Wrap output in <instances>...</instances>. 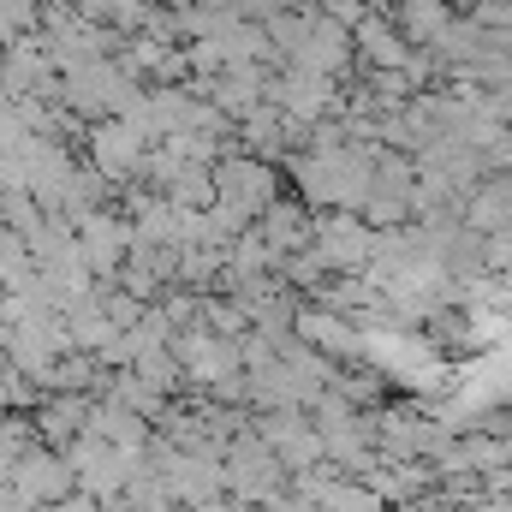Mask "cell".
<instances>
[{
	"instance_id": "1",
	"label": "cell",
	"mask_w": 512,
	"mask_h": 512,
	"mask_svg": "<svg viewBox=\"0 0 512 512\" xmlns=\"http://www.w3.org/2000/svg\"><path fill=\"white\" fill-rule=\"evenodd\" d=\"M137 96H143V84L131 78L114 54L84 60V66H66V72H60V90H54V102H60L66 114H84V120L131 114V102H137Z\"/></svg>"
},
{
	"instance_id": "2",
	"label": "cell",
	"mask_w": 512,
	"mask_h": 512,
	"mask_svg": "<svg viewBox=\"0 0 512 512\" xmlns=\"http://www.w3.org/2000/svg\"><path fill=\"white\" fill-rule=\"evenodd\" d=\"M221 477H227V495H239V501H274L280 489H286V465L274 459V447L256 435V429H239V435H227V447H221Z\"/></svg>"
},
{
	"instance_id": "3",
	"label": "cell",
	"mask_w": 512,
	"mask_h": 512,
	"mask_svg": "<svg viewBox=\"0 0 512 512\" xmlns=\"http://www.w3.org/2000/svg\"><path fill=\"white\" fill-rule=\"evenodd\" d=\"M143 155H149V131L131 126L126 114H108V120H90L84 131V161L114 185V191H126L137 185V167H143Z\"/></svg>"
},
{
	"instance_id": "4",
	"label": "cell",
	"mask_w": 512,
	"mask_h": 512,
	"mask_svg": "<svg viewBox=\"0 0 512 512\" xmlns=\"http://www.w3.org/2000/svg\"><path fill=\"white\" fill-rule=\"evenodd\" d=\"M340 90H346V78L310 72V66H292V60H280V72L268 78V102H274L286 120H298V126L334 114V108H340Z\"/></svg>"
},
{
	"instance_id": "5",
	"label": "cell",
	"mask_w": 512,
	"mask_h": 512,
	"mask_svg": "<svg viewBox=\"0 0 512 512\" xmlns=\"http://www.w3.org/2000/svg\"><path fill=\"white\" fill-rule=\"evenodd\" d=\"M215 197L233 203L245 221H256V215L280 197V173H274V161H262L251 149H227V155L215 161Z\"/></svg>"
},
{
	"instance_id": "6",
	"label": "cell",
	"mask_w": 512,
	"mask_h": 512,
	"mask_svg": "<svg viewBox=\"0 0 512 512\" xmlns=\"http://www.w3.org/2000/svg\"><path fill=\"white\" fill-rule=\"evenodd\" d=\"M72 239H78V256H84V268H90L96 280H114V274H120V262H126V251H131L126 209L96 203V209L72 215Z\"/></svg>"
},
{
	"instance_id": "7",
	"label": "cell",
	"mask_w": 512,
	"mask_h": 512,
	"mask_svg": "<svg viewBox=\"0 0 512 512\" xmlns=\"http://www.w3.org/2000/svg\"><path fill=\"white\" fill-rule=\"evenodd\" d=\"M167 346H173V358H179L185 387H221L227 376H239V340H227V334H215V328H203V322L179 328Z\"/></svg>"
},
{
	"instance_id": "8",
	"label": "cell",
	"mask_w": 512,
	"mask_h": 512,
	"mask_svg": "<svg viewBox=\"0 0 512 512\" xmlns=\"http://www.w3.org/2000/svg\"><path fill=\"white\" fill-rule=\"evenodd\" d=\"M251 429L274 447V459L286 465V477L322 465V429L310 423V411H251Z\"/></svg>"
},
{
	"instance_id": "9",
	"label": "cell",
	"mask_w": 512,
	"mask_h": 512,
	"mask_svg": "<svg viewBox=\"0 0 512 512\" xmlns=\"http://www.w3.org/2000/svg\"><path fill=\"white\" fill-rule=\"evenodd\" d=\"M292 334H298L304 346H316V352H328L334 364H340V358H352V364L364 358V328H358L352 316H340V310H328V304H316V298H310V304L298 298V310H292Z\"/></svg>"
},
{
	"instance_id": "10",
	"label": "cell",
	"mask_w": 512,
	"mask_h": 512,
	"mask_svg": "<svg viewBox=\"0 0 512 512\" xmlns=\"http://www.w3.org/2000/svg\"><path fill=\"white\" fill-rule=\"evenodd\" d=\"M0 483H12L18 495H30L36 501V512L48 507V501H60V495H72L78 483H72V465H66V453L60 447H48V441H36Z\"/></svg>"
},
{
	"instance_id": "11",
	"label": "cell",
	"mask_w": 512,
	"mask_h": 512,
	"mask_svg": "<svg viewBox=\"0 0 512 512\" xmlns=\"http://www.w3.org/2000/svg\"><path fill=\"white\" fill-rule=\"evenodd\" d=\"M459 221L471 227V233H512V179L495 167V173H483L465 197H459Z\"/></svg>"
},
{
	"instance_id": "12",
	"label": "cell",
	"mask_w": 512,
	"mask_h": 512,
	"mask_svg": "<svg viewBox=\"0 0 512 512\" xmlns=\"http://www.w3.org/2000/svg\"><path fill=\"white\" fill-rule=\"evenodd\" d=\"M90 399H96V393H72V387H42V393H36V405H30L36 441H48V447L72 441V435L84 429V417H90Z\"/></svg>"
},
{
	"instance_id": "13",
	"label": "cell",
	"mask_w": 512,
	"mask_h": 512,
	"mask_svg": "<svg viewBox=\"0 0 512 512\" xmlns=\"http://www.w3.org/2000/svg\"><path fill=\"white\" fill-rule=\"evenodd\" d=\"M292 66H310V72H334V78H346V66H352V30L322 6V12H316V30H310V42L292 54Z\"/></svg>"
},
{
	"instance_id": "14",
	"label": "cell",
	"mask_w": 512,
	"mask_h": 512,
	"mask_svg": "<svg viewBox=\"0 0 512 512\" xmlns=\"http://www.w3.org/2000/svg\"><path fill=\"white\" fill-rule=\"evenodd\" d=\"M310 221H316V209H304L298 197H274V203L256 215V233L286 256V251H298V245H310Z\"/></svg>"
},
{
	"instance_id": "15",
	"label": "cell",
	"mask_w": 512,
	"mask_h": 512,
	"mask_svg": "<svg viewBox=\"0 0 512 512\" xmlns=\"http://www.w3.org/2000/svg\"><path fill=\"white\" fill-rule=\"evenodd\" d=\"M387 12H393L399 36H405L411 48H429V42L447 30V18H453V6H447V0H393Z\"/></svg>"
},
{
	"instance_id": "16",
	"label": "cell",
	"mask_w": 512,
	"mask_h": 512,
	"mask_svg": "<svg viewBox=\"0 0 512 512\" xmlns=\"http://www.w3.org/2000/svg\"><path fill=\"white\" fill-rule=\"evenodd\" d=\"M36 12H42V0H0V42L30 36L36 30Z\"/></svg>"
},
{
	"instance_id": "17",
	"label": "cell",
	"mask_w": 512,
	"mask_h": 512,
	"mask_svg": "<svg viewBox=\"0 0 512 512\" xmlns=\"http://www.w3.org/2000/svg\"><path fill=\"white\" fill-rule=\"evenodd\" d=\"M42 512H102V507H96V501H90L84 489H72V495H60V501H48Z\"/></svg>"
},
{
	"instance_id": "18",
	"label": "cell",
	"mask_w": 512,
	"mask_h": 512,
	"mask_svg": "<svg viewBox=\"0 0 512 512\" xmlns=\"http://www.w3.org/2000/svg\"><path fill=\"white\" fill-rule=\"evenodd\" d=\"M203 6H239V0H203Z\"/></svg>"
}]
</instances>
